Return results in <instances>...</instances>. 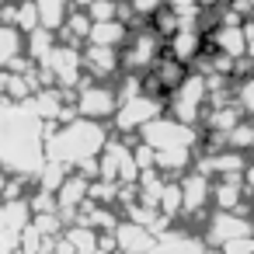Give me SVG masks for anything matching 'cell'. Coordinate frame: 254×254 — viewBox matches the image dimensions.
Returning <instances> with one entry per match:
<instances>
[{"instance_id":"cell-3","label":"cell","mask_w":254,"mask_h":254,"mask_svg":"<svg viewBox=\"0 0 254 254\" xmlns=\"http://www.w3.org/2000/svg\"><path fill=\"white\" fill-rule=\"evenodd\" d=\"M35 11L42 28H60L66 18V0H35Z\"/></svg>"},{"instance_id":"cell-4","label":"cell","mask_w":254,"mask_h":254,"mask_svg":"<svg viewBox=\"0 0 254 254\" xmlns=\"http://www.w3.org/2000/svg\"><path fill=\"white\" fill-rule=\"evenodd\" d=\"M150 60H153V35H143V32H139V35L132 39L129 63H132V66H146Z\"/></svg>"},{"instance_id":"cell-1","label":"cell","mask_w":254,"mask_h":254,"mask_svg":"<svg viewBox=\"0 0 254 254\" xmlns=\"http://www.w3.org/2000/svg\"><path fill=\"white\" fill-rule=\"evenodd\" d=\"M77 108H80V115H84V119H101V115H108V112H112V94H108L105 87L80 91Z\"/></svg>"},{"instance_id":"cell-7","label":"cell","mask_w":254,"mask_h":254,"mask_svg":"<svg viewBox=\"0 0 254 254\" xmlns=\"http://www.w3.org/2000/svg\"><path fill=\"white\" fill-rule=\"evenodd\" d=\"M240 101H244V105L254 112V80H251V84H244V91H240Z\"/></svg>"},{"instance_id":"cell-5","label":"cell","mask_w":254,"mask_h":254,"mask_svg":"<svg viewBox=\"0 0 254 254\" xmlns=\"http://www.w3.org/2000/svg\"><path fill=\"white\" fill-rule=\"evenodd\" d=\"M129 7H136L139 14H157L164 4H160V0H129Z\"/></svg>"},{"instance_id":"cell-2","label":"cell","mask_w":254,"mask_h":254,"mask_svg":"<svg viewBox=\"0 0 254 254\" xmlns=\"http://www.w3.org/2000/svg\"><path fill=\"white\" fill-rule=\"evenodd\" d=\"M21 56V32L11 21H0V70H7Z\"/></svg>"},{"instance_id":"cell-6","label":"cell","mask_w":254,"mask_h":254,"mask_svg":"<svg viewBox=\"0 0 254 254\" xmlns=\"http://www.w3.org/2000/svg\"><path fill=\"white\" fill-rule=\"evenodd\" d=\"M219 205H223V209H230V205H237V188H233L230 181H226V185L219 188Z\"/></svg>"}]
</instances>
